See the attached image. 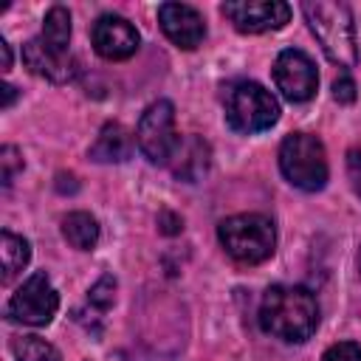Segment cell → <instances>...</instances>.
<instances>
[{
    "label": "cell",
    "mask_w": 361,
    "mask_h": 361,
    "mask_svg": "<svg viewBox=\"0 0 361 361\" xmlns=\"http://www.w3.org/2000/svg\"><path fill=\"white\" fill-rule=\"evenodd\" d=\"M319 305L302 285H271L259 302V327L282 341H305L316 333Z\"/></svg>",
    "instance_id": "cell-1"
},
{
    "label": "cell",
    "mask_w": 361,
    "mask_h": 361,
    "mask_svg": "<svg viewBox=\"0 0 361 361\" xmlns=\"http://www.w3.org/2000/svg\"><path fill=\"white\" fill-rule=\"evenodd\" d=\"M302 11L324 56L338 68H353L358 62V45L350 6L336 0H307L302 3Z\"/></svg>",
    "instance_id": "cell-2"
},
{
    "label": "cell",
    "mask_w": 361,
    "mask_h": 361,
    "mask_svg": "<svg viewBox=\"0 0 361 361\" xmlns=\"http://www.w3.org/2000/svg\"><path fill=\"white\" fill-rule=\"evenodd\" d=\"M217 240L226 248V254L243 265L265 262L276 248V228L265 214L248 212L226 217L217 226Z\"/></svg>",
    "instance_id": "cell-3"
},
{
    "label": "cell",
    "mask_w": 361,
    "mask_h": 361,
    "mask_svg": "<svg viewBox=\"0 0 361 361\" xmlns=\"http://www.w3.org/2000/svg\"><path fill=\"white\" fill-rule=\"evenodd\" d=\"M279 169L296 189L319 192L327 183L324 144L310 133H290L279 147Z\"/></svg>",
    "instance_id": "cell-4"
},
{
    "label": "cell",
    "mask_w": 361,
    "mask_h": 361,
    "mask_svg": "<svg viewBox=\"0 0 361 361\" xmlns=\"http://www.w3.org/2000/svg\"><path fill=\"white\" fill-rule=\"evenodd\" d=\"M226 121L237 133H262L276 124L279 104L257 82H234L226 87Z\"/></svg>",
    "instance_id": "cell-5"
},
{
    "label": "cell",
    "mask_w": 361,
    "mask_h": 361,
    "mask_svg": "<svg viewBox=\"0 0 361 361\" xmlns=\"http://www.w3.org/2000/svg\"><path fill=\"white\" fill-rule=\"evenodd\" d=\"M138 149L147 155L152 164H169L175 149H178V130H175V104L166 99L152 102L141 118H138Z\"/></svg>",
    "instance_id": "cell-6"
},
{
    "label": "cell",
    "mask_w": 361,
    "mask_h": 361,
    "mask_svg": "<svg viewBox=\"0 0 361 361\" xmlns=\"http://www.w3.org/2000/svg\"><path fill=\"white\" fill-rule=\"evenodd\" d=\"M56 307H59V296H56L51 279L42 271H37L11 293V299L6 305V316L20 324L45 327L56 316Z\"/></svg>",
    "instance_id": "cell-7"
},
{
    "label": "cell",
    "mask_w": 361,
    "mask_h": 361,
    "mask_svg": "<svg viewBox=\"0 0 361 361\" xmlns=\"http://www.w3.org/2000/svg\"><path fill=\"white\" fill-rule=\"evenodd\" d=\"M274 82H276L279 93L288 102H296L299 104V102L313 99V93L319 87V73H316L313 59L305 51L288 48L274 62Z\"/></svg>",
    "instance_id": "cell-8"
},
{
    "label": "cell",
    "mask_w": 361,
    "mask_h": 361,
    "mask_svg": "<svg viewBox=\"0 0 361 361\" xmlns=\"http://www.w3.org/2000/svg\"><path fill=\"white\" fill-rule=\"evenodd\" d=\"M223 14L240 34L276 31L290 20V6L282 0H237L223 3Z\"/></svg>",
    "instance_id": "cell-9"
},
{
    "label": "cell",
    "mask_w": 361,
    "mask_h": 361,
    "mask_svg": "<svg viewBox=\"0 0 361 361\" xmlns=\"http://www.w3.org/2000/svg\"><path fill=\"white\" fill-rule=\"evenodd\" d=\"M90 39H93V48L99 56L104 59H127L138 51V31L130 20L118 17V14H102L96 23H93V31H90Z\"/></svg>",
    "instance_id": "cell-10"
},
{
    "label": "cell",
    "mask_w": 361,
    "mask_h": 361,
    "mask_svg": "<svg viewBox=\"0 0 361 361\" xmlns=\"http://www.w3.org/2000/svg\"><path fill=\"white\" fill-rule=\"evenodd\" d=\"M158 20L164 34L183 51H192L203 42L206 37V23L200 17L197 8L186 6V3H164L158 6Z\"/></svg>",
    "instance_id": "cell-11"
},
{
    "label": "cell",
    "mask_w": 361,
    "mask_h": 361,
    "mask_svg": "<svg viewBox=\"0 0 361 361\" xmlns=\"http://www.w3.org/2000/svg\"><path fill=\"white\" fill-rule=\"evenodd\" d=\"M23 62L28 65L31 73L45 76V79H51V82H68V79H73V73H76L73 59H71L68 54L51 51V48L42 42V37L28 39V42L23 45Z\"/></svg>",
    "instance_id": "cell-12"
},
{
    "label": "cell",
    "mask_w": 361,
    "mask_h": 361,
    "mask_svg": "<svg viewBox=\"0 0 361 361\" xmlns=\"http://www.w3.org/2000/svg\"><path fill=\"white\" fill-rule=\"evenodd\" d=\"M130 152H133V133L118 121H107L99 130L93 147L87 149V155L99 164H121L130 158Z\"/></svg>",
    "instance_id": "cell-13"
},
{
    "label": "cell",
    "mask_w": 361,
    "mask_h": 361,
    "mask_svg": "<svg viewBox=\"0 0 361 361\" xmlns=\"http://www.w3.org/2000/svg\"><path fill=\"white\" fill-rule=\"evenodd\" d=\"M175 175L180 178V180H189V183H195V180H200L203 175H206V169H209V144L200 138V135H189L186 141H180L178 144V149H175Z\"/></svg>",
    "instance_id": "cell-14"
},
{
    "label": "cell",
    "mask_w": 361,
    "mask_h": 361,
    "mask_svg": "<svg viewBox=\"0 0 361 361\" xmlns=\"http://www.w3.org/2000/svg\"><path fill=\"white\" fill-rule=\"evenodd\" d=\"M62 234L65 240L79 248V251H90L96 243H99V223L96 217H90L87 212H71L65 220H62Z\"/></svg>",
    "instance_id": "cell-15"
},
{
    "label": "cell",
    "mask_w": 361,
    "mask_h": 361,
    "mask_svg": "<svg viewBox=\"0 0 361 361\" xmlns=\"http://www.w3.org/2000/svg\"><path fill=\"white\" fill-rule=\"evenodd\" d=\"M0 254H3V282H11L14 274H20L31 259V245L14 231H3L0 237Z\"/></svg>",
    "instance_id": "cell-16"
},
{
    "label": "cell",
    "mask_w": 361,
    "mask_h": 361,
    "mask_svg": "<svg viewBox=\"0 0 361 361\" xmlns=\"http://www.w3.org/2000/svg\"><path fill=\"white\" fill-rule=\"evenodd\" d=\"M42 42L56 51V54H68V42H71V14L62 6L48 8L45 23H42Z\"/></svg>",
    "instance_id": "cell-17"
},
{
    "label": "cell",
    "mask_w": 361,
    "mask_h": 361,
    "mask_svg": "<svg viewBox=\"0 0 361 361\" xmlns=\"http://www.w3.org/2000/svg\"><path fill=\"white\" fill-rule=\"evenodd\" d=\"M11 350L17 361H62L59 350L39 336H17L11 341Z\"/></svg>",
    "instance_id": "cell-18"
},
{
    "label": "cell",
    "mask_w": 361,
    "mask_h": 361,
    "mask_svg": "<svg viewBox=\"0 0 361 361\" xmlns=\"http://www.w3.org/2000/svg\"><path fill=\"white\" fill-rule=\"evenodd\" d=\"M0 164H3V186H11L14 175H17L20 169H23V158H20L17 147L6 144V147L0 149Z\"/></svg>",
    "instance_id": "cell-19"
},
{
    "label": "cell",
    "mask_w": 361,
    "mask_h": 361,
    "mask_svg": "<svg viewBox=\"0 0 361 361\" xmlns=\"http://www.w3.org/2000/svg\"><path fill=\"white\" fill-rule=\"evenodd\" d=\"M322 361H361V344L355 341H338L324 350Z\"/></svg>",
    "instance_id": "cell-20"
},
{
    "label": "cell",
    "mask_w": 361,
    "mask_h": 361,
    "mask_svg": "<svg viewBox=\"0 0 361 361\" xmlns=\"http://www.w3.org/2000/svg\"><path fill=\"white\" fill-rule=\"evenodd\" d=\"M113 293H116V279H113V276H102V279L90 288V302L104 310V307L113 305Z\"/></svg>",
    "instance_id": "cell-21"
},
{
    "label": "cell",
    "mask_w": 361,
    "mask_h": 361,
    "mask_svg": "<svg viewBox=\"0 0 361 361\" xmlns=\"http://www.w3.org/2000/svg\"><path fill=\"white\" fill-rule=\"evenodd\" d=\"M347 175H350V183H353L355 195L361 197V147H353L347 152Z\"/></svg>",
    "instance_id": "cell-22"
},
{
    "label": "cell",
    "mask_w": 361,
    "mask_h": 361,
    "mask_svg": "<svg viewBox=\"0 0 361 361\" xmlns=\"http://www.w3.org/2000/svg\"><path fill=\"white\" fill-rule=\"evenodd\" d=\"M333 99L341 104H353L355 102V82L350 76H338L333 82Z\"/></svg>",
    "instance_id": "cell-23"
},
{
    "label": "cell",
    "mask_w": 361,
    "mask_h": 361,
    "mask_svg": "<svg viewBox=\"0 0 361 361\" xmlns=\"http://www.w3.org/2000/svg\"><path fill=\"white\" fill-rule=\"evenodd\" d=\"M158 226H161L164 234H178V231L183 228V220L175 217L172 212H161V214H158Z\"/></svg>",
    "instance_id": "cell-24"
},
{
    "label": "cell",
    "mask_w": 361,
    "mask_h": 361,
    "mask_svg": "<svg viewBox=\"0 0 361 361\" xmlns=\"http://www.w3.org/2000/svg\"><path fill=\"white\" fill-rule=\"evenodd\" d=\"M0 56H3V71H8L11 68V48L6 39H0Z\"/></svg>",
    "instance_id": "cell-25"
},
{
    "label": "cell",
    "mask_w": 361,
    "mask_h": 361,
    "mask_svg": "<svg viewBox=\"0 0 361 361\" xmlns=\"http://www.w3.org/2000/svg\"><path fill=\"white\" fill-rule=\"evenodd\" d=\"M17 99V87L11 85H3V107H11V102Z\"/></svg>",
    "instance_id": "cell-26"
},
{
    "label": "cell",
    "mask_w": 361,
    "mask_h": 361,
    "mask_svg": "<svg viewBox=\"0 0 361 361\" xmlns=\"http://www.w3.org/2000/svg\"><path fill=\"white\" fill-rule=\"evenodd\" d=\"M358 265H361V254H358Z\"/></svg>",
    "instance_id": "cell-27"
}]
</instances>
